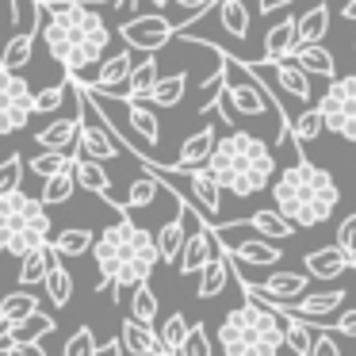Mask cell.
<instances>
[{
  "label": "cell",
  "mask_w": 356,
  "mask_h": 356,
  "mask_svg": "<svg viewBox=\"0 0 356 356\" xmlns=\"http://www.w3.org/2000/svg\"><path fill=\"white\" fill-rule=\"evenodd\" d=\"M138 4H142V0H115V12H119V19H123V24H127V19H134V12H138Z\"/></svg>",
  "instance_id": "cell-52"
},
{
  "label": "cell",
  "mask_w": 356,
  "mask_h": 356,
  "mask_svg": "<svg viewBox=\"0 0 356 356\" xmlns=\"http://www.w3.org/2000/svg\"><path fill=\"white\" fill-rule=\"evenodd\" d=\"M54 264H58V257L50 245H39L27 257H19V287H42Z\"/></svg>",
  "instance_id": "cell-24"
},
{
  "label": "cell",
  "mask_w": 356,
  "mask_h": 356,
  "mask_svg": "<svg viewBox=\"0 0 356 356\" xmlns=\"http://www.w3.org/2000/svg\"><path fill=\"white\" fill-rule=\"evenodd\" d=\"M96 348H100V341H96L92 325H77L70 333V341H65L62 356H96Z\"/></svg>",
  "instance_id": "cell-44"
},
{
  "label": "cell",
  "mask_w": 356,
  "mask_h": 356,
  "mask_svg": "<svg viewBox=\"0 0 356 356\" xmlns=\"http://www.w3.org/2000/svg\"><path fill=\"white\" fill-rule=\"evenodd\" d=\"M81 4H88V8H100V4H115V0H81Z\"/></svg>",
  "instance_id": "cell-57"
},
{
  "label": "cell",
  "mask_w": 356,
  "mask_h": 356,
  "mask_svg": "<svg viewBox=\"0 0 356 356\" xmlns=\"http://www.w3.org/2000/svg\"><path fill=\"white\" fill-rule=\"evenodd\" d=\"M12 345H16V322H8V318H0V356L8 353Z\"/></svg>",
  "instance_id": "cell-50"
},
{
  "label": "cell",
  "mask_w": 356,
  "mask_h": 356,
  "mask_svg": "<svg viewBox=\"0 0 356 356\" xmlns=\"http://www.w3.org/2000/svg\"><path fill=\"white\" fill-rule=\"evenodd\" d=\"M70 96H73V81L70 77H62V85L39 88V92H35V115H50V111H58Z\"/></svg>",
  "instance_id": "cell-40"
},
{
  "label": "cell",
  "mask_w": 356,
  "mask_h": 356,
  "mask_svg": "<svg viewBox=\"0 0 356 356\" xmlns=\"http://www.w3.org/2000/svg\"><path fill=\"white\" fill-rule=\"evenodd\" d=\"M42 287H47V295H50L54 307H70V299H73V272L58 261L54 268H50V276H47V284H42Z\"/></svg>",
  "instance_id": "cell-36"
},
{
  "label": "cell",
  "mask_w": 356,
  "mask_h": 356,
  "mask_svg": "<svg viewBox=\"0 0 356 356\" xmlns=\"http://www.w3.org/2000/svg\"><path fill=\"white\" fill-rule=\"evenodd\" d=\"M73 192H77V180H73V172H58V177L42 180V195H39V200L47 203V207H58V203H70Z\"/></svg>",
  "instance_id": "cell-39"
},
{
  "label": "cell",
  "mask_w": 356,
  "mask_h": 356,
  "mask_svg": "<svg viewBox=\"0 0 356 356\" xmlns=\"http://www.w3.org/2000/svg\"><path fill=\"white\" fill-rule=\"evenodd\" d=\"M154 241H157V257H161V261H177L180 257V249H184V241H188V222H184V215H180V195H177V215L154 234Z\"/></svg>",
  "instance_id": "cell-25"
},
{
  "label": "cell",
  "mask_w": 356,
  "mask_h": 356,
  "mask_svg": "<svg viewBox=\"0 0 356 356\" xmlns=\"http://www.w3.org/2000/svg\"><path fill=\"white\" fill-rule=\"evenodd\" d=\"M218 348L226 356H284V318L261 299L245 295V302L226 310V318L218 322Z\"/></svg>",
  "instance_id": "cell-5"
},
{
  "label": "cell",
  "mask_w": 356,
  "mask_h": 356,
  "mask_svg": "<svg viewBox=\"0 0 356 356\" xmlns=\"http://www.w3.org/2000/svg\"><path fill=\"white\" fill-rule=\"evenodd\" d=\"M218 249H222V245H218L215 230H211L207 222L192 226V230H188L184 249H180V257H177L180 276H200V272H203V268H207V264L218 257Z\"/></svg>",
  "instance_id": "cell-11"
},
{
  "label": "cell",
  "mask_w": 356,
  "mask_h": 356,
  "mask_svg": "<svg viewBox=\"0 0 356 356\" xmlns=\"http://www.w3.org/2000/svg\"><path fill=\"white\" fill-rule=\"evenodd\" d=\"M127 353V348H123V341H108V345H100V348H96V356H123Z\"/></svg>",
  "instance_id": "cell-54"
},
{
  "label": "cell",
  "mask_w": 356,
  "mask_h": 356,
  "mask_svg": "<svg viewBox=\"0 0 356 356\" xmlns=\"http://www.w3.org/2000/svg\"><path fill=\"white\" fill-rule=\"evenodd\" d=\"M218 245L226 249V253L234 257V264H257V268H272L276 261H284V253H280L276 241L268 238H238V241H218Z\"/></svg>",
  "instance_id": "cell-12"
},
{
  "label": "cell",
  "mask_w": 356,
  "mask_h": 356,
  "mask_svg": "<svg viewBox=\"0 0 356 356\" xmlns=\"http://www.w3.org/2000/svg\"><path fill=\"white\" fill-rule=\"evenodd\" d=\"M207 169L222 184V192L238 195V200H249V195L272 188V180H276V154L257 134L230 131L215 142V154H211Z\"/></svg>",
  "instance_id": "cell-4"
},
{
  "label": "cell",
  "mask_w": 356,
  "mask_h": 356,
  "mask_svg": "<svg viewBox=\"0 0 356 356\" xmlns=\"http://www.w3.org/2000/svg\"><path fill=\"white\" fill-rule=\"evenodd\" d=\"M35 115V92L19 73L0 70V138L19 134Z\"/></svg>",
  "instance_id": "cell-8"
},
{
  "label": "cell",
  "mask_w": 356,
  "mask_h": 356,
  "mask_svg": "<svg viewBox=\"0 0 356 356\" xmlns=\"http://www.w3.org/2000/svg\"><path fill=\"white\" fill-rule=\"evenodd\" d=\"M215 142H218V134H215V127H200V131L192 134V138H184V146H180V154H177V161L172 165H165V169H172V172H192V169H203V165L211 161V154H215Z\"/></svg>",
  "instance_id": "cell-14"
},
{
  "label": "cell",
  "mask_w": 356,
  "mask_h": 356,
  "mask_svg": "<svg viewBox=\"0 0 356 356\" xmlns=\"http://www.w3.org/2000/svg\"><path fill=\"white\" fill-rule=\"evenodd\" d=\"M322 111V123L325 131L341 134V138L356 142V77H337L330 81V88L322 92V100L314 104Z\"/></svg>",
  "instance_id": "cell-7"
},
{
  "label": "cell",
  "mask_w": 356,
  "mask_h": 356,
  "mask_svg": "<svg viewBox=\"0 0 356 356\" xmlns=\"http://www.w3.org/2000/svg\"><path fill=\"white\" fill-rule=\"evenodd\" d=\"M54 222L47 215V203L27 195L24 188L12 195H0V253L27 257L31 249L50 245Z\"/></svg>",
  "instance_id": "cell-6"
},
{
  "label": "cell",
  "mask_w": 356,
  "mask_h": 356,
  "mask_svg": "<svg viewBox=\"0 0 356 356\" xmlns=\"http://www.w3.org/2000/svg\"><path fill=\"white\" fill-rule=\"evenodd\" d=\"M73 161H77V154H35L27 161V169H31V177L50 180L58 172H73Z\"/></svg>",
  "instance_id": "cell-34"
},
{
  "label": "cell",
  "mask_w": 356,
  "mask_h": 356,
  "mask_svg": "<svg viewBox=\"0 0 356 356\" xmlns=\"http://www.w3.org/2000/svg\"><path fill=\"white\" fill-rule=\"evenodd\" d=\"M119 341H123V348L131 356H169L161 345V337L154 333V325H142V322H134V318L123 322V337Z\"/></svg>",
  "instance_id": "cell-21"
},
{
  "label": "cell",
  "mask_w": 356,
  "mask_h": 356,
  "mask_svg": "<svg viewBox=\"0 0 356 356\" xmlns=\"http://www.w3.org/2000/svg\"><path fill=\"white\" fill-rule=\"evenodd\" d=\"M295 50H299V16H284L280 24L268 27V35H264V62H284V58H291Z\"/></svg>",
  "instance_id": "cell-19"
},
{
  "label": "cell",
  "mask_w": 356,
  "mask_h": 356,
  "mask_svg": "<svg viewBox=\"0 0 356 356\" xmlns=\"http://www.w3.org/2000/svg\"><path fill=\"white\" fill-rule=\"evenodd\" d=\"M177 8H184V12H192V16H203L207 8H215V0H172Z\"/></svg>",
  "instance_id": "cell-51"
},
{
  "label": "cell",
  "mask_w": 356,
  "mask_h": 356,
  "mask_svg": "<svg viewBox=\"0 0 356 356\" xmlns=\"http://www.w3.org/2000/svg\"><path fill=\"white\" fill-rule=\"evenodd\" d=\"M73 180H77V188H85V192H92V195H100V200H108L111 207L119 211V215H127L123 200H115V195H111V177H108V169H104L100 161L77 157V161H73Z\"/></svg>",
  "instance_id": "cell-18"
},
{
  "label": "cell",
  "mask_w": 356,
  "mask_h": 356,
  "mask_svg": "<svg viewBox=\"0 0 356 356\" xmlns=\"http://www.w3.org/2000/svg\"><path fill=\"white\" fill-rule=\"evenodd\" d=\"M92 230H81V226H65V230H58L54 238H50V249H54V257H65V261H73V257H85L92 253Z\"/></svg>",
  "instance_id": "cell-29"
},
{
  "label": "cell",
  "mask_w": 356,
  "mask_h": 356,
  "mask_svg": "<svg viewBox=\"0 0 356 356\" xmlns=\"http://www.w3.org/2000/svg\"><path fill=\"white\" fill-rule=\"evenodd\" d=\"M345 299H348V287H330V291H310V295H302V299H295V302H284L291 314H299V318H307V322H314V318H333L341 307H345Z\"/></svg>",
  "instance_id": "cell-15"
},
{
  "label": "cell",
  "mask_w": 356,
  "mask_h": 356,
  "mask_svg": "<svg viewBox=\"0 0 356 356\" xmlns=\"http://www.w3.org/2000/svg\"><path fill=\"white\" fill-rule=\"evenodd\" d=\"M35 42H39V19H35L31 31H16L4 42V50H0V70H8V73L27 70L31 58H35Z\"/></svg>",
  "instance_id": "cell-20"
},
{
  "label": "cell",
  "mask_w": 356,
  "mask_h": 356,
  "mask_svg": "<svg viewBox=\"0 0 356 356\" xmlns=\"http://www.w3.org/2000/svg\"><path fill=\"white\" fill-rule=\"evenodd\" d=\"M4 356H47V348H42L39 341H16Z\"/></svg>",
  "instance_id": "cell-49"
},
{
  "label": "cell",
  "mask_w": 356,
  "mask_h": 356,
  "mask_svg": "<svg viewBox=\"0 0 356 356\" xmlns=\"http://www.w3.org/2000/svg\"><path fill=\"white\" fill-rule=\"evenodd\" d=\"M215 348H211V333H207V325L203 322H195L192 330H188V337H184V345H180V353L177 356H211Z\"/></svg>",
  "instance_id": "cell-45"
},
{
  "label": "cell",
  "mask_w": 356,
  "mask_h": 356,
  "mask_svg": "<svg viewBox=\"0 0 356 356\" xmlns=\"http://www.w3.org/2000/svg\"><path fill=\"white\" fill-rule=\"evenodd\" d=\"M146 4H154V12H161V8H169L172 0H146Z\"/></svg>",
  "instance_id": "cell-56"
},
{
  "label": "cell",
  "mask_w": 356,
  "mask_h": 356,
  "mask_svg": "<svg viewBox=\"0 0 356 356\" xmlns=\"http://www.w3.org/2000/svg\"><path fill=\"white\" fill-rule=\"evenodd\" d=\"M257 65V62H253ZM261 70H272V77H276V85H280V92L284 96H291V100H299V104H314V88H310V73H302L299 65L291 62V58H284V62H268V65H261Z\"/></svg>",
  "instance_id": "cell-17"
},
{
  "label": "cell",
  "mask_w": 356,
  "mask_h": 356,
  "mask_svg": "<svg viewBox=\"0 0 356 356\" xmlns=\"http://www.w3.org/2000/svg\"><path fill=\"white\" fill-rule=\"evenodd\" d=\"M302 261H307V276H310V280H322V284H330V280L345 276L348 268H356V261L345 253V249H337V245L310 249Z\"/></svg>",
  "instance_id": "cell-16"
},
{
  "label": "cell",
  "mask_w": 356,
  "mask_h": 356,
  "mask_svg": "<svg viewBox=\"0 0 356 356\" xmlns=\"http://www.w3.org/2000/svg\"><path fill=\"white\" fill-rule=\"evenodd\" d=\"M157 310H161V302H157L154 287H149V280H146V284H138L131 291V318L142 325H149V322H157Z\"/></svg>",
  "instance_id": "cell-35"
},
{
  "label": "cell",
  "mask_w": 356,
  "mask_h": 356,
  "mask_svg": "<svg viewBox=\"0 0 356 356\" xmlns=\"http://www.w3.org/2000/svg\"><path fill=\"white\" fill-rule=\"evenodd\" d=\"M238 226H241V230H253L257 238H268V241H284V238H291V234H295V226L287 222L276 207L253 211V215H249L245 222H238Z\"/></svg>",
  "instance_id": "cell-23"
},
{
  "label": "cell",
  "mask_w": 356,
  "mask_h": 356,
  "mask_svg": "<svg viewBox=\"0 0 356 356\" xmlns=\"http://www.w3.org/2000/svg\"><path fill=\"white\" fill-rule=\"evenodd\" d=\"M341 19L356 24V0H345V4H341Z\"/></svg>",
  "instance_id": "cell-55"
},
{
  "label": "cell",
  "mask_w": 356,
  "mask_h": 356,
  "mask_svg": "<svg viewBox=\"0 0 356 356\" xmlns=\"http://www.w3.org/2000/svg\"><path fill=\"white\" fill-rule=\"evenodd\" d=\"M177 177H184V188H188V200L184 203H188V207H192L207 226L218 222V211H222V184L211 177L207 165H203V169H192V172H177Z\"/></svg>",
  "instance_id": "cell-10"
},
{
  "label": "cell",
  "mask_w": 356,
  "mask_h": 356,
  "mask_svg": "<svg viewBox=\"0 0 356 356\" xmlns=\"http://www.w3.org/2000/svg\"><path fill=\"white\" fill-rule=\"evenodd\" d=\"M291 62L299 65L302 73H310V77L337 81V62H333V54L322 47V42H314V47H299V50L291 54Z\"/></svg>",
  "instance_id": "cell-26"
},
{
  "label": "cell",
  "mask_w": 356,
  "mask_h": 356,
  "mask_svg": "<svg viewBox=\"0 0 356 356\" xmlns=\"http://www.w3.org/2000/svg\"><path fill=\"white\" fill-rule=\"evenodd\" d=\"M310 356H345V348H341V341H337V330H333V333L330 330H318Z\"/></svg>",
  "instance_id": "cell-46"
},
{
  "label": "cell",
  "mask_w": 356,
  "mask_h": 356,
  "mask_svg": "<svg viewBox=\"0 0 356 356\" xmlns=\"http://www.w3.org/2000/svg\"><path fill=\"white\" fill-rule=\"evenodd\" d=\"M127 123L138 134L146 146H157L161 142V123H157V111L149 108L146 100H127Z\"/></svg>",
  "instance_id": "cell-27"
},
{
  "label": "cell",
  "mask_w": 356,
  "mask_h": 356,
  "mask_svg": "<svg viewBox=\"0 0 356 356\" xmlns=\"http://www.w3.org/2000/svg\"><path fill=\"white\" fill-rule=\"evenodd\" d=\"M39 35L50 58L65 70V77H81L88 65L104 62L111 42V27L104 16L81 0H31Z\"/></svg>",
  "instance_id": "cell-1"
},
{
  "label": "cell",
  "mask_w": 356,
  "mask_h": 356,
  "mask_svg": "<svg viewBox=\"0 0 356 356\" xmlns=\"http://www.w3.org/2000/svg\"><path fill=\"white\" fill-rule=\"evenodd\" d=\"M280 8H291V0H257V12H261V16H272V12H280Z\"/></svg>",
  "instance_id": "cell-53"
},
{
  "label": "cell",
  "mask_w": 356,
  "mask_h": 356,
  "mask_svg": "<svg viewBox=\"0 0 356 356\" xmlns=\"http://www.w3.org/2000/svg\"><path fill=\"white\" fill-rule=\"evenodd\" d=\"M215 12H218V27L230 39H249V8L241 0H215Z\"/></svg>",
  "instance_id": "cell-30"
},
{
  "label": "cell",
  "mask_w": 356,
  "mask_h": 356,
  "mask_svg": "<svg viewBox=\"0 0 356 356\" xmlns=\"http://www.w3.org/2000/svg\"><path fill=\"white\" fill-rule=\"evenodd\" d=\"M39 314V295L19 287V291H8L0 299V318H8V322H24V318Z\"/></svg>",
  "instance_id": "cell-32"
},
{
  "label": "cell",
  "mask_w": 356,
  "mask_h": 356,
  "mask_svg": "<svg viewBox=\"0 0 356 356\" xmlns=\"http://www.w3.org/2000/svg\"><path fill=\"white\" fill-rule=\"evenodd\" d=\"M272 200H276V211L295 230H310V226H322L337 211L341 188L330 169L314 165L310 157H295L272 180Z\"/></svg>",
  "instance_id": "cell-3"
},
{
  "label": "cell",
  "mask_w": 356,
  "mask_h": 356,
  "mask_svg": "<svg viewBox=\"0 0 356 356\" xmlns=\"http://www.w3.org/2000/svg\"><path fill=\"white\" fill-rule=\"evenodd\" d=\"M337 249H345V253L356 261V211L341 218V226H337Z\"/></svg>",
  "instance_id": "cell-47"
},
{
  "label": "cell",
  "mask_w": 356,
  "mask_h": 356,
  "mask_svg": "<svg viewBox=\"0 0 356 356\" xmlns=\"http://www.w3.org/2000/svg\"><path fill=\"white\" fill-rule=\"evenodd\" d=\"M325 35H330V8H325V0H322V4H314L310 12L299 16V47H314Z\"/></svg>",
  "instance_id": "cell-31"
},
{
  "label": "cell",
  "mask_w": 356,
  "mask_h": 356,
  "mask_svg": "<svg viewBox=\"0 0 356 356\" xmlns=\"http://www.w3.org/2000/svg\"><path fill=\"white\" fill-rule=\"evenodd\" d=\"M157 81H161L157 54H146L142 62H134L131 81H127V88H123V96H119V100H149V92L157 88Z\"/></svg>",
  "instance_id": "cell-22"
},
{
  "label": "cell",
  "mask_w": 356,
  "mask_h": 356,
  "mask_svg": "<svg viewBox=\"0 0 356 356\" xmlns=\"http://www.w3.org/2000/svg\"><path fill=\"white\" fill-rule=\"evenodd\" d=\"M322 131H325V123H322V111L318 108H307L291 123V138L295 142H314V138H322Z\"/></svg>",
  "instance_id": "cell-42"
},
{
  "label": "cell",
  "mask_w": 356,
  "mask_h": 356,
  "mask_svg": "<svg viewBox=\"0 0 356 356\" xmlns=\"http://www.w3.org/2000/svg\"><path fill=\"white\" fill-rule=\"evenodd\" d=\"M54 318L50 314H31V318H24V322H16V341H42L47 333H54Z\"/></svg>",
  "instance_id": "cell-43"
},
{
  "label": "cell",
  "mask_w": 356,
  "mask_h": 356,
  "mask_svg": "<svg viewBox=\"0 0 356 356\" xmlns=\"http://www.w3.org/2000/svg\"><path fill=\"white\" fill-rule=\"evenodd\" d=\"M333 330H337L341 333V337H348V341H356V307L353 310H341V314L337 318H333Z\"/></svg>",
  "instance_id": "cell-48"
},
{
  "label": "cell",
  "mask_w": 356,
  "mask_h": 356,
  "mask_svg": "<svg viewBox=\"0 0 356 356\" xmlns=\"http://www.w3.org/2000/svg\"><path fill=\"white\" fill-rule=\"evenodd\" d=\"M92 261L100 272L96 291H111L115 299H123V291H134L138 284H146L157 257V241L146 226H138L131 215H119V222L104 226L100 238L92 241Z\"/></svg>",
  "instance_id": "cell-2"
},
{
  "label": "cell",
  "mask_w": 356,
  "mask_h": 356,
  "mask_svg": "<svg viewBox=\"0 0 356 356\" xmlns=\"http://www.w3.org/2000/svg\"><path fill=\"white\" fill-rule=\"evenodd\" d=\"M188 330H192V322H188L184 314H169L161 322V330H157V337H161V345H165V353L169 356H177L180 353V345H184V337H188Z\"/></svg>",
  "instance_id": "cell-37"
},
{
  "label": "cell",
  "mask_w": 356,
  "mask_h": 356,
  "mask_svg": "<svg viewBox=\"0 0 356 356\" xmlns=\"http://www.w3.org/2000/svg\"><path fill=\"white\" fill-rule=\"evenodd\" d=\"M234 280V272H230V253L226 249H218V257L207 264V268L200 272V299H218V295L226 291V284Z\"/></svg>",
  "instance_id": "cell-28"
},
{
  "label": "cell",
  "mask_w": 356,
  "mask_h": 356,
  "mask_svg": "<svg viewBox=\"0 0 356 356\" xmlns=\"http://www.w3.org/2000/svg\"><path fill=\"white\" fill-rule=\"evenodd\" d=\"M184 92H188V73L180 70V73H172V77L157 81V88L149 92V104H154V108H177V104L184 100Z\"/></svg>",
  "instance_id": "cell-33"
},
{
  "label": "cell",
  "mask_w": 356,
  "mask_h": 356,
  "mask_svg": "<svg viewBox=\"0 0 356 356\" xmlns=\"http://www.w3.org/2000/svg\"><path fill=\"white\" fill-rule=\"evenodd\" d=\"M77 138H81V111L73 119H54L42 131H35V146L42 154H77Z\"/></svg>",
  "instance_id": "cell-13"
},
{
  "label": "cell",
  "mask_w": 356,
  "mask_h": 356,
  "mask_svg": "<svg viewBox=\"0 0 356 356\" xmlns=\"http://www.w3.org/2000/svg\"><path fill=\"white\" fill-rule=\"evenodd\" d=\"M180 35V24L165 19L161 12H146V16H134L127 24H119V39L127 50H142V54H157L161 47H169Z\"/></svg>",
  "instance_id": "cell-9"
},
{
  "label": "cell",
  "mask_w": 356,
  "mask_h": 356,
  "mask_svg": "<svg viewBox=\"0 0 356 356\" xmlns=\"http://www.w3.org/2000/svg\"><path fill=\"white\" fill-rule=\"evenodd\" d=\"M161 188H165L161 180H157V177H149V172H146V177H138V180H134V184H131V192H127L123 207H127V211L149 207V203H154L157 195H161Z\"/></svg>",
  "instance_id": "cell-38"
},
{
  "label": "cell",
  "mask_w": 356,
  "mask_h": 356,
  "mask_svg": "<svg viewBox=\"0 0 356 356\" xmlns=\"http://www.w3.org/2000/svg\"><path fill=\"white\" fill-rule=\"evenodd\" d=\"M24 172H27L24 154H8V157H4V161H0V195L19 192V184H24Z\"/></svg>",
  "instance_id": "cell-41"
}]
</instances>
